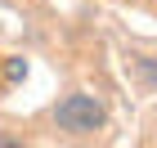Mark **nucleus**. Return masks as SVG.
<instances>
[{
	"label": "nucleus",
	"instance_id": "f257e3e1",
	"mask_svg": "<svg viewBox=\"0 0 157 148\" xmlns=\"http://www.w3.org/2000/svg\"><path fill=\"white\" fill-rule=\"evenodd\" d=\"M54 121L67 130V135H94L99 126H103V108H99L90 94H67L54 108Z\"/></svg>",
	"mask_w": 157,
	"mask_h": 148
}]
</instances>
